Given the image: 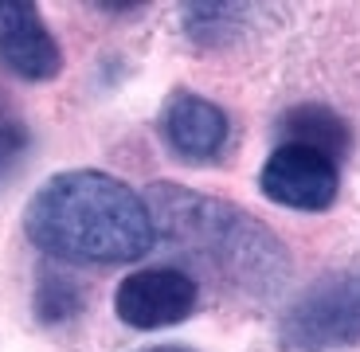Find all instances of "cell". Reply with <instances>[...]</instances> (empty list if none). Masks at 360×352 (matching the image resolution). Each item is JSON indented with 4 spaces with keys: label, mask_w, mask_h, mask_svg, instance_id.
<instances>
[{
    "label": "cell",
    "mask_w": 360,
    "mask_h": 352,
    "mask_svg": "<svg viewBox=\"0 0 360 352\" xmlns=\"http://www.w3.org/2000/svg\"><path fill=\"white\" fill-rule=\"evenodd\" d=\"M282 133H286L290 145H309V149L333 157V161H341L352 145L349 126L325 106H294L282 117Z\"/></svg>",
    "instance_id": "obj_8"
},
{
    "label": "cell",
    "mask_w": 360,
    "mask_h": 352,
    "mask_svg": "<svg viewBox=\"0 0 360 352\" xmlns=\"http://www.w3.org/2000/svg\"><path fill=\"white\" fill-rule=\"evenodd\" d=\"M251 8L243 4H188L184 8V32L200 47H224L243 32Z\"/></svg>",
    "instance_id": "obj_9"
},
{
    "label": "cell",
    "mask_w": 360,
    "mask_h": 352,
    "mask_svg": "<svg viewBox=\"0 0 360 352\" xmlns=\"http://www.w3.org/2000/svg\"><path fill=\"white\" fill-rule=\"evenodd\" d=\"M290 352H337L360 341V270H337L302 289L278 321Z\"/></svg>",
    "instance_id": "obj_3"
},
{
    "label": "cell",
    "mask_w": 360,
    "mask_h": 352,
    "mask_svg": "<svg viewBox=\"0 0 360 352\" xmlns=\"http://www.w3.org/2000/svg\"><path fill=\"white\" fill-rule=\"evenodd\" d=\"M227 114L192 91H176L161 110V137L180 161H216L227 145Z\"/></svg>",
    "instance_id": "obj_7"
},
{
    "label": "cell",
    "mask_w": 360,
    "mask_h": 352,
    "mask_svg": "<svg viewBox=\"0 0 360 352\" xmlns=\"http://www.w3.org/2000/svg\"><path fill=\"white\" fill-rule=\"evenodd\" d=\"M200 286L192 274L176 266H149V270L129 274L114 294V313L129 329H165L180 325L196 309Z\"/></svg>",
    "instance_id": "obj_5"
},
{
    "label": "cell",
    "mask_w": 360,
    "mask_h": 352,
    "mask_svg": "<svg viewBox=\"0 0 360 352\" xmlns=\"http://www.w3.org/2000/svg\"><path fill=\"white\" fill-rule=\"evenodd\" d=\"M24 231L44 254L79 266L137 262L157 243L145 196L98 169L51 176L27 204Z\"/></svg>",
    "instance_id": "obj_1"
},
{
    "label": "cell",
    "mask_w": 360,
    "mask_h": 352,
    "mask_svg": "<svg viewBox=\"0 0 360 352\" xmlns=\"http://www.w3.org/2000/svg\"><path fill=\"white\" fill-rule=\"evenodd\" d=\"M259 188H262V196L282 204V208L325 211V208H333L337 192H341V169H337L333 157L317 153L309 145L282 141L266 157V164H262Z\"/></svg>",
    "instance_id": "obj_4"
},
{
    "label": "cell",
    "mask_w": 360,
    "mask_h": 352,
    "mask_svg": "<svg viewBox=\"0 0 360 352\" xmlns=\"http://www.w3.org/2000/svg\"><path fill=\"white\" fill-rule=\"evenodd\" d=\"M27 141H32V137H27V129L20 126V122L0 117V181L20 164V157L27 153Z\"/></svg>",
    "instance_id": "obj_11"
},
{
    "label": "cell",
    "mask_w": 360,
    "mask_h": 352,
    "mask_svg": "<svg viewBox=\"0 0 360 352\" xmlns=\"http://www.w3.org/2000/svg\"><path fill=\"white\" fill-rule=\"evenodd\" d=\"M145 352H192V348H180V344H161V348H145Z\"/></svg>",
    "instance_id": "obj_12"
},
{
    "label": "cell",
    "mask_w": 360,
    "mask_h": 352,
    "mask_svg": "<svg viewBox=\"0 0 360 352\" xmlns=\"http://www.w3.org/2000/svg\"><path fill=\"white\" fill-rule=\"evenodd\" d=\"M82 309V289L79 282L63 278V274H44L36 286V317L44 325H59V321H71Z\"/></svg>",
    "instance_id": "obj_10"
},
{
    "label": "cell",
    "mask_w": 360,
    "mask_h": 352,
    "mask_svg": "<svg viewBox=\"0 0 360 352\" xmlns=\"http://www.w3.org/2000/svg\"><path fill=\"white\" fill-rule=\"evenodd\" d=\"M157 239L176 247L200 270L247 298H270L290 278L286 243L262 219L216 196H200L180 184H153L149 196Z\"/></svg>",
    "instance_id": "obj_2"
},
{
    "label": "cell",
    "mask_w": 360,
    "mask_h": 352,
    "mask_svg": "<svg viewBox=\"0 0 360 352\" xmlns=\"http://www.w3.org/2000/svg\"><path fill=\"white\" fill-rule=\"evenodd\" d=\"M0 63L27 82H47L63 71V51L36 4L0 0Z\"/></svg>",
    "instance_id": "obj_6"
}]
</instances>
